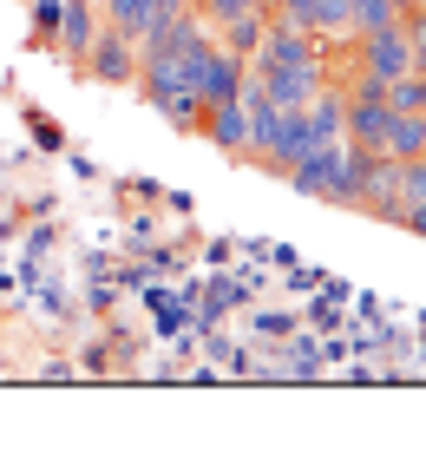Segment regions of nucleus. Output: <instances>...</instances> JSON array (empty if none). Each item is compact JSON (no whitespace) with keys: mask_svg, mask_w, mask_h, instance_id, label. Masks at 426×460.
I'll return each mask as SVG.
<instances>
[{"mask_svg":"<svg viewBox=\"0 0 426 460\" xmlns=\"http://www.w3.org/2000/svg\"><path fill=\"white\" fill-rule=\"evenodd\" d=\"M79 73L99 79V86H132V79H138V47H132L125 33L99 27L92 47H85V59H79Z\"/></svg>","mask_w":426,"mask_h":460,"instance_id":"1","label":"nucleus"},{"mask_svg":"<svg viewBox=\"0 0 426 460\" xmlns=\"http://www.w3.org/2000/svg\"><path fill=\"white\" fill-rule=\"evenodd\" d=\"M354 211H368L380 224H400V164L394 158H380L368 152V172H361V204Z\"/></svg>","mask_w":426,"mask_h":460,"instance_id":"2","label":"nucleus"},{"mask_svg":"<svg viewBox=\"0 0 426 460\" xmlns=\"http://www.w3.org/2000/svg\"><path fill=\"white\" fill-rule=\"evenodd\" d=\"M197 138H210V145H217V152H230V158H249V106H243V99H223V106H210Z\"/></svg>","mask_w":426,"mask_h":460,"instance_id":"3","label":"nucleus"},{"mask_svg":"<svg viewBox=\"0 0 426 460\" xmlns=\"http://www.w3.org/2000/svg\"><path fill=\"white\" fill-rule=\"evenodd\" d=\"M322 59V40L315 33H295V27H275L263 33V47H256V66H315Z\"/></svg>","mask_w":426,"mask_h":460,"instance_id":"4","label":"nucleus"},{"mask_svg":"<svg viewBox=\"0 0 426 460\" xmlns=\"http://www.w3.org/2000/svg\"><path fill=\"white\" fill-rule=\"evenodd\" d=\"M374 152L380 158H426V112H387Z\"/></svg>","mask_w":426,"mask_h":460,"instance_id":"5","label":"nucleus"},{"mask_svg":"<svg viewBox=\"0 0 426 460\" xmlns=\"http://www.w3.org/2000/svg\"><path fill=\"white\" fill-rule=\"evenodd\" d=\"M217 47L223 53H237V59H256V47H263V33H269V7H249V13H230V20H217Z\"/></svg>","mask_w":426,"mask_h":460,"instance_id":"6","label":"nucleus"},{"mask_svg":"<svg viewBox=\"0 0 426 460\" xmlns=\"http://www.w3.org/2000/svg\"><path fill=\"white\" fill-rule=\"evenodd\" d=\"M53 47L73 59H85V47H92V7H85V0H59V33H53Z\"/></svg>","mask_w":426,"mask_h":460,"instance_id":"7","label":"nucleus"},{"mask_svg":"<svg viewBox=\"0 0 426 460\" xmlns=\"http://www.w3.org/2000/svg\"><path fill=\"white\" fill-rule=\"evenodd\" d=\"M152 112L170 125V132H184V138L204 132V99H190V93H164V99H152Z\"/></svg>","mask_w":426,"mask_h":460,"instance_id":"8","label":"nucleus"},{"mask_svg":"<svg viewBox=\"0 0 426 460\" xmlns=\"http://www.w3.org/2000/svg\"><path fill=\"white\" fill-rule=\"evenodd\" d=\"M158 7H164V0H105V27H112V33H125V40L138 47L144 20H152Z\"/></svg>","mask_w":426,"mask_h":460,"instance_id":"9","label":"nucleus"},{"mask_svg":"<svg viewBox=\"0 0 426 460\" xmlns=\"http://www.w3.org/2000/svg\"><path fill=\"white\" fill-rule=\"evenodd\" d=\"M387 112H426V79L420 73L387 79Z\"/></svg>","mask_w":426,"mask_h":460,"instance_id":"10","label":"nucleus"},{"mask_svg":"<svg viewBox=\"0 0 426 460\" xmlns=\"http://www.w3.org/2000/svg\"><path fill=\"white\" fill-rule=\"evenodd\" d=\"M400 164V217L407 204H426V158H394Z\"/></svg>","mask_w":426,"mask_h":460,"instance_id":"11","label":"nucleus"},{"mask_svg":"<svg viewBox=\"0 0 426 460\" xmlns=\"http://www.w3.org/2000/svg\"><path fill=\"white\" fill-rule=\"evenodd\" d=\"M197 7V20L204 27H217V20H230V13H249V7H269V0H190Z\"/></svg>","mask_w":426,"mask_h":460,"instance_id":"12","label":"nucleus"},{"mask_svg":"<svg viewBox=\"0 0 426 460\" xmlns=\"http://www.w3.org/2000/svg\"><path fill=\"white\" fill-rule=\"evenodd\" d=\"M33 7V47H53V33H59V0H27Z\"/></svg>","mask_w":426,"mask_h":460,"instance_id":"13","label":"nucleus"},{"mask_svg":"<svg viewBox=\"0 0 426 460\" xmlns=\"http://www.w3.org/2000/svg\"><path fill=\"white\" fill-rule=\"evenodd\" d=\"M289 362L302 368V375H315V368H322V362H315V342H309V336H295V342H289Z\"/></svg>","mask_w":426,"mask_h":460,"instance_id":"14","label":"nucleus"},{"mask_svg":"<svg viewBox=\"0 0 426 460\" xmlns=\"http://www.w3.org/2000/svg\"><path fill=\"white\" fill-rule=\"evenodd\" d=\"M400 230H413V237H426V204H407V217H400Z\"/></svg>","mask_w":426,"mask_h":460,"instance_id":"15","label":"nucleus"},{"mask_svg":"<svg viewBox=\"0 0 426 460\" xmlns=\"http://www.w3.org/2000/svg\"><path fill=\"white\" fill-rule=\"evenodd\" d=\"M164 7H190V0H164Z\"/></svg>","mask_w":426,"mask_h":460,"instance_id":"16","label":"nucleus"},{"mask_svg":"<svg viewBox=\"0 0 426 460\" xmlns=\"http://www.w3.org/2000/svg\"><path fill=\"white\" fill-rule=\"evenodd\" d=\"M420 7H426V0H420Z\"/></svg>","mask_w":426,"mask_h":460,"instance_id":"17","label":"nucleus"}]
</instances>
